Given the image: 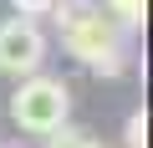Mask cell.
<instances>
[{
    "label": "cell",
    "mask_w": 153,
    "mask_h": 148,
    "mask_svg": "<svg viewBox=\"0 0 153 148\" xmlns=\"http://www.w3.org/2000/svg\"><path fill=\"white\" fill-rule=\"evenodd\" d=\"M46 148H102L92 133H76V128H61V133H51L46 138Z\"/></svg>",
    "instance_id": "5"
},
{
    "label": "cell",
    "mask_w": 153,
    "mask_h": 148,
    "mask_svg": "<svg viewBox=\"0 0 153 148\" xmlns=\"http://www.w3.org/2000/svg\"><path fill=\"white\" fill-rule=\"evenodd\" d=\"M46 61V31L26 16L0 21V71L5 77H36V66Z\"/></svg>",
    "instance_id": "3"
},
{
    "label": "cell",
    "mask_w": 153,
    "mask_h": 148,
    "mask_svg": "<svg viewBox=\"0 0 153 148\" xmlns=\"http://www.w3.org/2000/svg\"><path fill=\"white\" fill-rule=\"evenodd\" d=\"M10 118L26 133L51 138L71 118V92L61 87V77H21V87L10 92Z\"/></svg>",
    "instance_id": "2"
},
{
    "label": "cell",
    "mask_w": 153,
    "mask_h": 148,
    "mask_svg": "<svg viewBox=\"0 0 153 148\" xmlns=\"http://www.w3.org/2000/svg\"><path fill=\"white\" fill-rule=\"evenodd\" d=\"M10 5H16V16H26V21H36V16H46V10L56 5V0H10Z\"/></svg>",
    "instance_id": "7"
},
{
    "label": "cell",
    "mask_w": 153,
    "mask_h": 148,
    "mask_svg": "<svg viewBox=\"0 0 153 148\" xmlns=\"http://www.w3.org/2000/svg\"><path fill=\"white\" fill-rule=\"evenodd\" d=\"M143 5H148V0H102V16L117 31H138L143 26Z\"/></svg>",
    "instance_id": "4"
},
{
    "label": "cell",
    "mask_w": 153,
    "mask_h": 148,
    "mask_svg": "<svg viewBox=\"0 0 153 148\" xmlns=\"http://www.w3.org/2000/svg\"><path fill=\"white\" fill-rule=\"evenodd\" d=\"M51 10H56V26H61L66 51L82 66L102 71V77H117V71H123V31L97 5H71V0H61V5H51Z\"/></svg>",
    "instance_id": "1"
},
{
    "label": "cell",
    "mask_w": 153,
    "mask_h": 148,
    "mask_svg": "<svg viewBox=\"0 0 153 148\" xmlns=\"http://www.w3.org/2000/svg\"><path fill=\"white\" fill-rule=\"evenodd\" d=\"M128 148H148V112L128 118Z\"/></svg>",
    "instance_id": "6"
},
{
    "label": "cell",
    "mask_w": 153,
    "mask_h": 148,
    "mask_svg": "<svg viewBox=\"0 0 153 148\" xmlns=\"http://www.w3.org/2000/svg\"><path fill=\"white\" fill-rule=\"evenodd\" d=\"M0 148H10V143H0Z\"/></svg>",
    "instance_id": "8"
}]
</instances>
